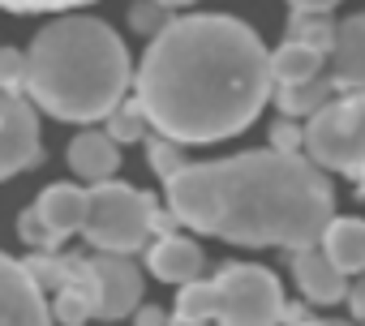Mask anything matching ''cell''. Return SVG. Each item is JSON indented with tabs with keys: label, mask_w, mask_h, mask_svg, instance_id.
<instances>
[{
	"label": "cell",
	"mask_w": 365,
	"mask_h": 326,
	"mask_svg": "<svg viewBox=\"0 0 365 326\" xmlns=\"http://www.w3.org/2000/svg\"><path fill=\"white\" fill-rule=\"evenodd\" d=\"M292 39H305L322 52H331V39H335V26L322 22V14H297L292 18Z\"/></svg>",
	"instance_id": "22"
},
{
	"label": "cell",
	"mask_w": 365,
	"mask_h": 326,
	"mask_svg": "<svg viewBox=\"0 0 365 326\" xmlns=\"http://www.w3.org/2000/svg\"><path fill=\"white\" fill-rule=\"evenodd\" d=\"M168 22H172V14H168V5H159V0H138V5L129 9V26L138 35H150L155 39Z\"/></svg>",
	"instance_id": "21"
},
{
	"label": "cell",
	"mask_w": 365,
	"mask_h": 326,
	"mask_svg": "<svg viewBox=\"0 0 365 326\" xmlns=\"http://www.w3.org/2000/svg\"><path fill=\"white\" fill-rule=\"evenodd\" d=\"M327 253H331V262L344 270V275H361L365 270V219H331L327 224V232H322V241H318Z\"/></svg>",
	"instance_id": "15"
},
{
	"label": "cell",
	"mask_w": 365,
	"mask_h": 326,
	"mask_svg": "<svg viewBox=\"0 0 365 326\" xmlns=\"http://www.w3.org/2000/svg\"><path fill=\"white\" fill-rule=\"evenodd\" d=\"M0 90H26V52L18 48H0Z\"/></svg>",
	"instance_id": "23"
},
{
	"label": "cell",
	"mask_w": 365,
	"mask_h": 326,
	"mask_svg": "<svg viewBox=\"0 0 365 326\" xmlns=\"http://www.w3.org/2000/svg\"><path fill=\"white\" fill-rule=\"evenodd\" d=\"M91 0H0V9L9 14H56V9H78Z\"/></svg>",
	"instance_id": "26"
},
{
	"label": "cell",
	"mask_w": 365,
	"mask_h": 326,
	"mask_svg": "<svg viewBox=\"0 0 365 326\" xmlns=\"http://www.w3.org/2000/svg\"><path fill=\"white\" fill-rule=\"evenodd\" d=\"M327 172H365V90L331 95L305 120V146Z\"/></svg>",
	"instance_id": "5"
},
{
	"label": "cell",
	"mask_w": 365,
	"mask_h": 326,
	"mask_svg": "<svg viewBox=\"0 0 365 326\" xmlns=\"http://www.w3.org/2000/svg\"><path fill=\"white\" fill-rule=\"evenodd\" d=\"M146 270L163 283H190L207 270V253L198 249V241L190 236H176V232H163L146 245Z\"/></svg>",
	"instance_id": "11"
},
{
	"label": "cell",
	"mask_w": 365,
	"mask_h": 326,
	"mask_svg": "<svg viewBox=\"0 0 365 326\" xmlns=\"http://www.w3.org/2000/svg\"><path fill=\"white\" fill-rule=\"evenodd\" d=\"M284 322H314L309 300H305V305H284Z\"/></svg>",
	"instance_id": "31"
},
{
	"label": "cell",
	"mask_w": 365,
	"mask_h": 326,
	"mask_svg": "<svg viewBox=\"0 0 365 326\" xmlns=\"http://www.w3.org/2000/svg\"><path fill=\"white\" fill-rule=\"evenodd\" d=\"M0 322L43 326L52 322V305L43 300V288L26 270V262H14L0 253Z\"/></svg>",
	"instance_id": "9"
},
{
	"label": "cell",
	"mask_w": 365,
	"mask_h": 326,
	"mask_svg": "<svg viewBox=\"0 0 365 326\" xmlns=\"http://www.w3.org/2000/svg\"><path fill=\"white\" fill-rule=\"evenodd\" d=\"M52 317H61V322H86V317H95V305H91L86 296L69 292V288H56V300H52Z\"/></svg>",
	"instance_id": "24"
},
{
	"label": "cell",
	"mask_w": 365,
	"mask_h": 326,
	"mask_svg": "<svg viewBox=\"0 0 365 326\" xmlns=\"http://www.w3.org/2000/svg\"><path fill=\"white\" fill-rule=\"evenodd\" d=\"M292 14H331L339 0H288Z\"/></svg>",
	"instance_id": "28"
},
{
	"label": "cell",
	"mask_w": 365,
	"mask_h": 326,
	"mask_svg": "<svg viewBox=\"0 0 365 326\" xmlns=\"http://www.w3.org/2000/svg\"><path fill=\"white\" fill-rule=\"evenodd\" d=\"M180 224L228 245H318L335 219L327 168L297 150H245L232 159L185 163L163 181Z\"/></svg>",
	"instance_id": "2"
},
{
	"label": "cell",
	"mask_w": 365,
	"mask_h": 326,
	"mask_svg": "<svg viewBox=\"0 0 365 326\" xmlns=\"http://www.w3.org/2000/svg\"><path fill=\"white\" fill-rule=\"evenodd\" d=\"M331 95H339V86H335V78H305V82H288V86H279V112L284 116H314Z\"/></svg>",
	"instance_id": "17"
},
{
	"label": "cell",
	"mask_w": 365,
	"mask_h": 326,
	"mask_svg": "<svg viewBox=\"0 0 365 326\" xmlns=\"http://www.w3.org/2000/svg\"><path fill=\"white\" fill-rule=\"evenodd\" d=\"M348 305H352V317H361V322H365V283L348 288Z\"/></svg>",
	"instance_id": "29"
},
{
	"label": "cell",
	"mask_w": 365,
	"mask_h": 326,
	"mask_svg": "<svg viewBox=\"0 0 365 326\" xmlns=\"http://www.w3.org/2000/svg\"><path fill=\"white\" fill-rule=\"evenodd\" d=\"M133 82L129 48L120 35L86 14L48 22L26 48V95L56 120H108Z\"/></svg>",
	"instance_id": "3"
},
{
	"label": "cell",
	"mask_w": 365,
	"mask_h": 326,
	"mask_svg": "<svg viewBox=\"0 0 365 326\" xmlns=\"http://www.w3.org/2000/svg\"><path fill=\"white\" fill-rule=\"evenodd\" d=\"M284 288L267 266L232 262L215 275V322L232 326H262L284 322Z\"/></svg>",
	"instance_id": "6"
},
{
	"label": "cell",
	"mask_w": 365,
	"mask_h": 326,
	"mask_svg": "<svg viewBox=\"0 0 365 326\" xmlns=\"http://www.w3.org/2000/svg\"><path fill=\"white\" fill-rule=\"evenodd\" d=\"M185 142H176V137H168V133H155L150 142H146V159H150V168L159 172V181H168V177H176L180 168H185V150H180Z\"/></svg>",
	"instance_id": "20"
},
{
	"label": "cell",
	"mask_w": 365,
	"mask_h": 326,
	"mask_svg": "<svg viewBox=\"0 0 365 326\" xmlns=\"http://www.w3.org/2000/svg\"><path fill=\"white\" fill-rule=\"evenodd\" d=\"M133 322L155 326V322H168V317H163V309H155V305H138V317H133Z\"/></svg>",
	"instance_id": "30"
},
{
	"label": "cell",
	"mask_w": 365,
	"mask_h": 326,
	"mask_svg": "<svg viewBox=\"0 0 365 326\" xmlns=\"http://www.w3.org/2000/svg\"><path fill=\"white\" fill-rule=\"evenodd\" d=\"M91 262H95V275H99V313L95 317L116 322V317L138 313V305H142V270L129 262V253L99 249Z\"/></svg>",
	"instance_id": "8"
},
{
	"label": "cell",
	"mask_w": 365,
	"mask_h": 326,
	"mask_svg": "<svg viewBox=\"0 0 365 326\" xmlns=\"http://www.w3.org/2000/svg\"><path fill=\"white\" fill-rule=\"evenodd\" d=\"M322 48L305 43V39H292L279 43V52H271V73H275V86H288V82H305V78H318L322 73Z\"/></svg>",
	"instance_id": "16"
},
{
	"label": "cell",
	"mask_w": 365,
	"mask_h": 326,
	"mask_svg": "<svg viewBox=\"0 0 365 326\" xmlns=\"http://www.w3.org/2000/svg\"><path fill=\"white\" fill-rule=\"evenodd\" d=\"M271 142H275L279 150H297V146H305V129H292V125H275V129H271Z\"/></svg>",
	"instance_id": "27"
},
{
	"label": "cell",
	"mask_w": 365,
	"mask_h": 326,
	"mask_svg": "<svg viewBox=\"0 0 365 326\" xmlns=\"http://www.w3.org/2000/svg\"><path fill=\"white\" fill-rule=\"evenodd\" d=\"M82 236L91 249L108 253H138L155 236V198L120 185V181H99L86 189V224Z\"/></svg>",
	"instance_id": "4"
},
{
	"label": "cell",
	"mask_w": 365,
	"mask_h": 326,
	"mask_svg": "<svg viewBox=\"0 0 365 326\" xmlns=\"http://www.w3.org/2000/svg\"><path fill=\"white\" fill-rule=\"evenodd\" d=\"M39 159H43V146H39L35 99L0 90V181L31 172Z\"/></svg>",
	"instance_id": "7"
},
{
	"label": "cell",
	"mask_w": 365,
	"mask_h": 326,
	"mask_svg": "<svg viewBox=\"0 0 365 326\" xmlns=\"http://www.w3.org/2000/svg\"><path fill=\"white\" fill-rule=\"evenodd\" d=\"M39 215L48 224V236H52V249H61L73 232H82L86 224V189L78 185H48L39 194Z\"/></svg>",
	"instance_id": "14"
},
{
	"label": "cell",
	"mask_w": 365,
	"mask_h": 326,
	"mask_svg": "<svg viewBox=\"0 0 365 326\" xmlns=\"http://www.w3.org/2000/svg\"><path fill=\"white\" fill-rule=\"evenodd\" d=\"M138 99L155 125L185 146L237 137L271 99V52L228 14L172 18L138 65Z\"/></svg>",
	"instance_id": "1"
},
{
	"label": "cell",
	"mask_w": 365,
	"mask_h": 326,
	"mask_svg": "<svg viewBox=\"0 0 365 326\" xmlns=\"http://www.w3.org/2000/svg\"><path fill=\"white\" fill-rule=\"evenodd\" d=\"M18 236H22L31 249H52V236H48V224H43L39 206L22 211V219H18Z\"/></svg>",
	"instance_id": "25"
},
{
	"label": "cell",
	"mask_w": 365,
	"mask_h": 326,
	"mask_svg": "<svg viewBox=\"0 0 365 326\" xmlns=\"http://www.w3.org/2000/svg\"><path fill=\"white\" fill-rule=\"evenodd\" d=\"M292 279L309 305H339L348 296V275L331 262V253L322 245L292 249Z\"/></svg>",
	"instance_id": "10"
},
{
	"label": "cell",
	"mask_w": 365,
	"mask_h": 326,
	"mask_svg": "<svg viewBox=\"0 0 365 326\" xmlns=\"http://www.w3.org/2000/svg\"><path fill=\"white\" fill-rule=\"evenodd\" d=\"M172 322H215V279H190L176 292V317Z\"/></svg>",
	"instance_id": "18"
},
{
	"label": "cell",
	"mask_w": 365,
	"mask_h": 326,
	"mask_svg": "<svg viewBox=\"0 0 365 326\" xmlns=\"http://www.w3.org/2000/svg\"><path fill=\"white\" fill-rule=\"evenodd\" d=\"M331 78L339 90H365V14L335 22L331 39Z\"/></svg>",
	"instance_id": "12"
},
{
	"label": "cell",
	"mask_w": 365,
	"mask_h": 326,
	"mask_svg": "<svg viewBox=\"0 0 365 326\" xmlns=\"http://www.w3.org/2000/svg\"><path fill=\"white\" fill-rule=\"evenodd\" d=\"M159 5H168V9H180V5H194V0H159Z\"/></svg>",
	"instance_id": "32"
},
{
	"label": "cell",
	"mask_w": 365,
	"mask_h": 326,
	"mask_svg": "<svg viewBox=\"0 0 365 326\" xmlns=\"http://www.w3.org/2000/svg\"><path fill=\"white\" fill-rule=\"evenodd\" d=\"M146 125H150V116H146V107H142V99H120L116 107H112V116H108V133L116 137V142H142L146 137Z\"/></svg>",
	"instance_id": "19"
},
{
	"label": "cell",
	"mask_w": 365,
	"mask_h": 326,
	"mask_svg": "<svg viewBox=\"0 0 365 326\" xmlns=\"http://www.w3.org/2000/svg\"><path fill=\"white\" fill-rule=\"evenodd\" d=\"M69 168L78 181H112L116 168H120V142L112 133H99V129H86L69 142Z\"/></svg>",
	"instance_id": "13"
}]
</instances>
